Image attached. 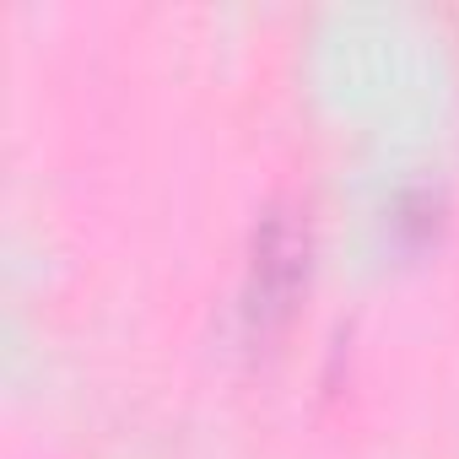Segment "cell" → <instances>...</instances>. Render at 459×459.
I'll use <instances>...</instances> for the list:
<instances>
[{
	"mask_svg": "<svg viewBox=\"0 0 459 459\" xmlns=\"http://www.w3.org/2000/svg\"><path fill=\"white\" fill-rule=\"evenodd\" d=\"M308 287V221L292 205H271L255 221L249 265H244V341L255 351H271Z\"/></svg>",
	"mask_w": 459,
	"mask_h": 459,
	"instance_id": "cell-1",
	"label": "cell"
}]
</instances>
